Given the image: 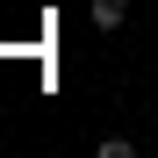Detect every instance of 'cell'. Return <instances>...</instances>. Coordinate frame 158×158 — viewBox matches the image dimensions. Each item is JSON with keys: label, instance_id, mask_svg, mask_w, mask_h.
I'll return each mask as SVG.
<instances>
[{"label": "cell", "instance_id": "obj_1", "mask_svg": "<svg viewBox=\"0 0 158 158\" xmlns=\"http://www.w3.org/2000/svg\"><path fill=\"white\" fill-rule=\"evenodd\" d=\"M122 15H129V0H94V29H122Z\"/></svg>", "mask_w": 158, "mask_h": 158}]
</instances>
